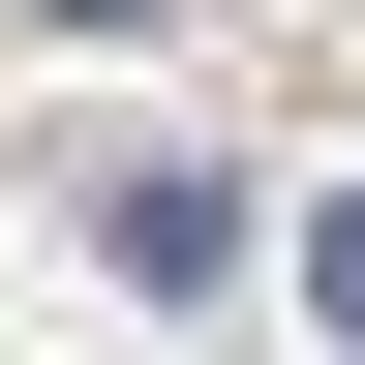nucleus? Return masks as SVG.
<instances>
[{"label":"nucleus","mask_w":365,"mask_h":365,"mask_svg":"<svg viewBox=\"0 0 365 365\" xmlns=\"http://www.w3.org/2000/svg\"><path fill=\"white\" fill-rule=\"evenodd\" d=\"M91 244H122V274H213V244H244V182H182V153H91Z\"/></svg>","instance_id":"nucleus-1"},{"label":"nucleus","mask_w":365,"mask_h":365,"mask_svg":"<svg viewBox=\"0 0 365 365\" xmlns=\"http://www.w3.org/2000/svg\"><path fill=\"white\" fill-rule=\"evenodd\" d=\"M304 304H335V335H365V182H335V213H304Z\"/></svg>","instance_id":"nucleus-2"},{"label":"nucleus","mask_w":365,"mask_h":365,"mask_svg":"<svg viewBox=\"0 0 365 365\" xmlns=\"http://www.w3.org/2000/svg\"><path fill=\"white\" fill-rule=\"evenodd\" d=\"M61 31H153V0H61Z\"/></svg>","instance_id":"nucleus-3"}]
</instances>
